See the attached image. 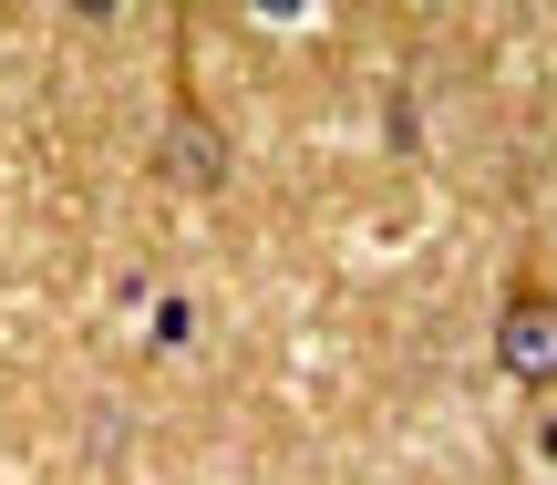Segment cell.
Masks as SVG:
<instances>
[{
  "mask_svg": "<svg viewBox=\"0 0 557 485\" xmlns=\"http://www.w3.org/2000/svg\"><path fill=\"white\" fill-rule=\"evenodd\" d=\"M496 362L517 372V383H557V300H547V289H517V300H506Z\"/></svg>",
  "mask_w": 557,
  "mask_h": 485,
  "instance_id": "obj_1",
  "label": "cell"
},
{
  "mask_svg": "<svg viewBox=\"0 0 557 485\" xmlns=\"http://www.w3.org/2000/svg\"><path fill=\"white\" fill-rule=\"evenodd\" d=\"M165 176H176V186H197V197H218V186H227V145H218V124H207V114H186V103L165 114Z\"/></svg>",
  "mask_w": 557,
  "mask_h": 485,
  "instance_id": "obj_2",
  "label": "cell"
},
{
  "mask_svg": "<svg viewBox=\"0 0 557 485\" xmlns=\"http://www.w3.org/2000/svg\"><path fill=\"white\" fill-rule=\"evenodd\" d=\"M73 11H83V21H103V11H124V0H73Z\"/></svg>",
  "mask_w": 557,
  "mask_h": 485,
  "instance_id": "obj_3",
  "label": "cell"
},
{
  "mask_svg": "<svg viewBox=\"0 0 557 485\" xmlns=\"http://www.w3.org/2000/svg\"><path fill=\"white\" fill-rule=\"evenodd\" d=\"M259 11H299V0H259Z\"/></svg>",
  "mask_w": 557,
  "mask_h": 485,
  "instance_id": "obj_4",
  "label": "cell"
},
{
  "mask_svg": "<svg viewBox=\"0 0 557 485\" xmlns=\"http://www.w3.org/2000/svg\"><path fill=\"white\" fill-rule=\"evenodd\" d=\"M547 455H557V424H547Z\"/></svg>",
  "mask_w": 557,
  "mask_h": 485,
  "instance_id": "obj_5",
  "label": "cell"
}]
</instances>
